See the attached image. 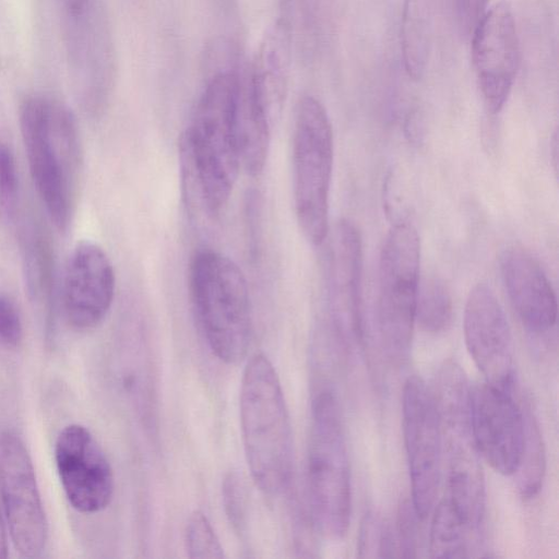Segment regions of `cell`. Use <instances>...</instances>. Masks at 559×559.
Listing matches in <instances>:
<instances>
[{"label":"cell","mask_w":559,"mask_h":559,"mask_svg":"<svg viewBox=\"0 0 559 559\" xmlns=\"http://www.w3.org/2000/svg\"><path fill=\"white\" fill-rule=\"evenodd\" d=\"M240 78L234 71L214 74L205 86L190 128L180 143L185 181L210 215L226 206L241 159L236 133Z\"/></svg>","instance_id":"1"},{"label":"cell","mask_w":559,"mask_h":559,"mask_svg":"<svg viewBox=\"0 0 559 559\" xmlns=\"http://www.w3.org/2000/svg\"><path fill=\"white\" fill-rule=\"evenodd\" d=\"M20 129L39 198L52 224L64 231L73 214L81 165L74 117L61 103L35 95L21 105Z\"/></svg>","instance_id":"2"},{"label":"cell","mask_w":559,"mask_h":559,"mask_svg":"<svg viewBox=\"0 0 559 559\" xmlns=\"http://www.w3.org/2000/svg\"><path fill=\"white\" fill-rule=\"evenodd\" d=\"M240 425L247 463L255 485L276 496L290 481L293 438L277 373L263 354L247 362L240 389Z\"/></svg>","instance_id":"3"},{"label":"cell","mask_w":559,"mask_h":559,"mask_svg":"<svg viewBox=\"0 0 559 559\" xmlns=\"http://www.w3.org/2000/svg\"><path fill=\"white\" fill-rule=\"evenodd\" d=\"M190 290L200 325L213 354L236 364L247 354L251 338L248 284L228 257L201 251L190 267Z\"/></svg>","instance_id":"4"},{"label":"cell","mask_w":559,"mask_h":559,"mask_svg":"<svg viewBox=\"0 0 559 559\" xmlns=\"http://www.w3.org/2000/svg\"><path fill=\"white\" fill-rule=\"evenodd\" d=\"M469 389L461 366L448 360L438 372L432 395L448 461L447 497L468 527L477 532L485 513V484L471 426Z\"/></svg>","instance_id":"5"},{"label":"cell","mask_w":559,"mask_h":559,"mask_svg":"<svg viewBox=\"0 0 559 559\" xmlns=\"http://www.w3.org/2000/svg\"><path fill=\"white\" fill-rule=\"evenodd\" d=\"M308 486L317 530L329 539L342 538L350 519V474L338 403L329 390L312 403Z\"/></svg>","instance_id":"6"},{"label":"cell","mask_w":559,"mask_h":559,"mask_svg":"<svg viewBox=\"0 0 559 559\" xmlns=\"http://www.w3.org/2000/svg\"><path fill=\"white\" fill-rule=\"evenodd\" d=\"M333 168V132L324 106L305 96L297 108L294 141V203L305 238L320 245L329 233V195Z\"/></svg>","instance_id":"7"},{"label":"cell","mask_w":559,"mask_h":559,"mask_svg":"<svg viewBox=\"0 0 559 559\" xmlns=\"http://www.w3.org/2000/svg\"><path fill=\"white\" fill-rule=\"evenodd\" d=\"M420 243L408 222L389 230L379 264L377 326L383 353L404 361L411 349L419 288Z\"/></svg>","instance_id":"8"},{"label":"cell","mask_w":559,"mask_h":559,"mask_svg":"<svg viewBox=\"0 0 559 559\" xmlns=\"http://www.w3.org/2000/svg\"><path fill=\"white\" fill-rule=\"evenodd\" d=\"M0 496L15 549L26 558L39 556L48 525L34 465L23 440L8 430L0 435Z\"/></svg>","instance_id":"9"},{"label":"cell","mask_w":559,"mask_h":559,"mask_svg":"<svg viewBox=\"0 0 559 559\" xmlns=\"http://www.w3.org/2000/svg\"><path fill=\"white\" fill-rule=\"evenodd\" d=\"M403 432L412 484V503L424 520L432 510L440 484L442 433L433 395L421 378L403 388Z\"/></svg>","instance_id":"10"},{"label":"cell","mask_w":559,"mask_h":559,"mask_svg":"<svg viewBox=\"0 0 559 559\" xmlns=\"http://www.w3.org/2000/svg\"><path fill=\"white\" fill-rule=\"evenodd\" d=\"M464 340L486 382L512 393L515 381L511 330L499 299L486 283L469 292L463 319Z\"/></svg>","instance_id":"11"},{"label":"cell","mask_w":559,"mask_h":559,"mask_svg":"<svg viewBox=\"0 0 559 559\" xmlns=\"http://www.w3.org/2000/svg\"><path fill=\"white\" fill-rule=\"evenodd\" d=\"M55 461L64 493L82 513H96L111 501L115 488L111 465L85 427L72 424L58 435Z\"/></svg>","instance_id":"12"},{"label":"cell","mask_w":559,"mask_h":559,"mask_svg":"<svg viewBox=\"0 0 559 559\" xmlns=\"http://www.w3.org/2000/svg\"><path fill=\"white\" fill-rule=\"evenodd\" d=\"M472 59L488 110L499 112L512 90L520 63L515 21L507 3L486 11L474 28Z\"/></svg>","instance_id":"13"},{"label":"cell","mask_w":559,"mask_h":559,"mask_svg":"<svg viewBox=\"0 0 559 559\" xmlns=\"http://www.w3.org/2000/svg\"><path fill=\"white\" fill-rule=\"evenodd\" d=\"M469 413L480 456L496 472L514 475L524 443V414L512 393L477 383L469 389Z\"/></svg>","instance_id":"14"},{"label":"cell","mask_w":559,"mask_h":559,"mask_svg":"<svg viewBox=\"0 0 559 559\" xmlns=\"http://www.w3.org/2000/svg\"><path fill=\"white\" fill-rule=\"evenodd\" d=\"M116 277L105 250L91 240L72 249L63 274L61 302L68 324L78 331L96 328L107 316L115 296Z\"/></svg>","instance_id":"15"},{"label":"cell","mask_w":559,"mask_h":559,"mask_svg":"<svg viewBox=\"0 0 559 559\" xmlns=\"http://www.w3.org/2000/svg\"><path fill=\"white\" fill-rule=\"evenodd\" d=\"M361 270L359 230L350 221L341 219L333 228L330 242L328 294L335 328L350 342H364L365 336Z\"/></svg>","instance_id":"16"},{"label":"cell","mask_w":559,"mask_h":559,"mask_svg":"<svg viewBox=\"0 0 559 559\" xmlns=\"http://www.w3.org/2000/svg\"><path fill=\"white\" fill-rule=\"evenodd\" d=\"M509 299L523 324L533 332H546L557 321V298L538 261L525 249L510 247L500 259Z\"/></svg>","instance_id":"17"},{"label":"cell","mask_w":559,"mask_h":559,"mask_svg":"<svg viewBox=\"0 0 559 559\" xmlns=\"http://www.w3.org/2000/svg\"><path fill=\"white\" fill-rule=\"evenodd\" d=\"M290 73V28L285 19L263 35L245 82L248 94L272 126L284 107Z\"/></svg>","instance_id":"18"},{"label":"cell","mask_w":559,"mask_h":559,"mask_svg":"<svg viewBox=\"0 0 559 559\" xmlns=\"http://www.w3.org/2000/svg\"><path fill=\"white\" fill-rule=\"evenodd\" d=\"M432 0H404L401 21V50L405 71L419 80L429 59L432 38Z\"/></svg>","instance_id":"19"},{"label":"cell","mask_w":559,"mask_h":559,"mask_svg":"<svg viewBox=\"0 0 559 559\" xmlns=\"http://www.w3.org/2000/svg\"><path fill=\"white\" fill-rule=\"evenodd\" d=\"M25 276L33 299L47 311L53 306V261L48 239L37 227H29L24 236Z\"/></svg>","instance_id":"20"},{"label":"cell","mask_w":559,"mask_h":559,"mask_svg":"<svg viewBox=\"0 0 559 559\" xmlns=\"http://www.w3.org/2000/svg\"><path fill=\"white\" fill-rule=\"evenodd\" d=\"M472 530L452 501L445 497L435 509L429 534V551L433 558L469 556Z\"/></svg>","instance_id":"21"},{"label":"cell","mask_w":559,"mask_h":559,"mask_svg":"<svg viewBox=\"0 0 559 559\" xmlns=\"http://www.w3.org/2000/svg\"><path fill=\"white\" fill-rule=\"evenodd\" d=\"M524 414V443L521 460L514 475L518 476V487L524 499L535 497L542 489L546 455L543 436L531 407H523Z\"/></svg>","instance_id":"22"},{"label":"cell","mask_w":559,"mask_h":559,"mask_svg":"<svg viewBox=\"0 0 559 559\" xmlns=\"http://www.w3.org/2000/svg\"><path fill=\"white\" fill-rule=\"evenodd\" d=\"M453 304L450 289L440 278L426 280L419 285L415 319L430 333L444 331L451 323Z\"/></svg>","instance_id":"23"},{"label":"cell","mask_w":559,"mask_h":559,"mask_svg":"<svg viewBox=\"0 0 559 559\" xmlns=\"http://www.w3.org/2000/svg\"><path fill=\"white\" fill-rule=\"evenodd\" d=\"M188 556L197 559L224 558V548L207 518L201 511L190 514L185 528Z\"/></svg>","instance_id":"24"},{"label":"cell","mask_w":559,"mask_h":559,"mask_svg":"<svg viewBox=\"0 0 559 559\" xmlns=\"http://www.w3.org/2000/svg\"><path fill=\"white\" fill-rule=\"evenodd\" d=\"M395 543L385 522L376 513L366 514L359 534L360 557H392Z\"/></svg>","instance_id":"25"},{"label":"cell","mask_w":559,"mask_h":559,"mask_svg":"<svg viewBox=\"0 0 559 559\" xmlns=\"http://www.w3.org/2000/svg\"><path fill=\"white\" fill-rule=\"evenodd\" d=\"M19 195V176L10 146L0 140V211L12 215Z\"/></svg>","instance_id":"26"},{"label":"cell","mask_w":559,"mask_h":559,"mask_svg":"<svg viewBox=\"0 0 559 559\" xmlns=\"http://www.w3.org/2000/svg\"><path fill=\"white\" fill-rule=\"evenodd\" d=\"M235 473L228 474L223 481V500L230 524L238 533L247 527V506L242 483Z\"/></svg>","instance_id":"27"},{"label":"cell","mask_w":559,"mask_h":559,"mask_svg":"<svg viewBox=\"0 0 559 559\" xmlns=\"http://www.w3.org/2000/svg\"><path fill=\"white\" fill-rule=\"evenodd\" d=\"M418 516L412 501L404 500L397 512V546L400 556L416 557L418 548Z\"/></svg>","instance_id":"28"},{"label":"cell","mask_w":559,"mask_h":559,"mask_svg":"<svg viewBox=\"0 0 559 559\" xmlns=\"http://www.w3.org/2000/svg\"><path fill=\"white\" fill-rule=\"evenodd\" d=\"M23 340V323L14 301L0 295V346L16 348Z\"/></svg>","instance_id":"29"},{"label":"cell","mask_w":559,"mask_h":559,"mask_svg":"<svg viewBox=\"0 0 559 559\" xmlns=\"http://www.w3.org/2000/svg\"><path fill=\"white\" fill-rule=\"evenodd\" d=\"M489 0H455L456 16L464 34H472L488 10Z\"/></svg>","instance_id":"30"},{"label":"cell","mask_w":559,"mask_h":559,"mask_svg":"<svg viewBox=\"0 0 559 559\" xmlns=\"http://www.w3.org/2000/svg\"><path fill=\"white\" fill-rule=\"evenodd\" d=\"M67 9L74 15L81 14L88 0H62Z\"/></svg>","instance_id":"31"},{"label":"cell","mask_w":559,"mask_h":559,"mask_svg":"<svg viewBox=\"0 0 559 559\" xmlns=\"http://www.w3.org/2000/svg\"><path fill=\"white\" fill-rule=\"evenodd\" d=\"M7 550H8L7 538H5L4 527H3L2 519H1V514H0V558L7 557Z\"/></svg>","instance_id":"32"}]
</instances>
